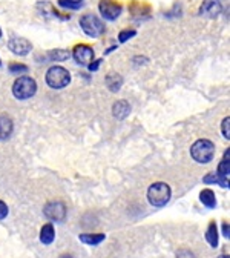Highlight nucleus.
<instances>
[{"instance_id":"f257e3e1","label":"nucleus","mask_w":230,"mask_h":258,"mask_svg":"<svg viewBox=\"0 0 230 258\" xmlns=\"http://www.w3.org/2000/svg\"><path fill=\"white\" fill-rule=\"evenodd\" d=\"M147 200L155 208L166 206L169 203V200H171V187H169V184L163 183V181H157V183L150 184L149 189H147Z\"/></svg>"},{"instance_id":"0eeeda50","label":"nucleus","mask_w":230,"mask_h":258,"mask_svg":"<svg viewBox=\"0 0 230 258\" xmlns=\"http://www.w3.org/2000/svg\"><path fill=\"white\" fill-rule=\"evenodd\" d=\"M100 14L106 20H117L121 14V7L114 2V0H100V5H98Z\"/></svg>"},{"instance_id":"7c9ffc66","label":"nucleus","mask_w":230,"mask_h":258,"mask_svg":"<svg viewBox=\"0 0 230 258\" xmlns=\"http://www.w3.org/2000/svg\"><path fill=\"white\" fill-rule=\"evenodd\" d=\"M0 64H2V61H0Z\"/></svg>"},{"instance_id":"412c9836","label":"nucleus","mask_w":230,"mask_h":258,"mask_svg":"<svg viewBox=\"0 0 230 258\" xmlns=\"http://www.w3.org/2000/svg\"><path fill=\"white\" fill-rule=\"evenodd\" d=\"M135 34L137 32L134 31V29H124V31H121L120 34H118V40H120V43H124V42H127L129 39H132V37H135Z\"/></svg>"},{"instance_id":"4be33fe9","label":"nucleus","mask_w":230,"mask_h":258,"mask_svg":"<svg viewBox=\"0 0 230 258\" xmlns=\"http://www.w3.org/2000/svg\"><path fill=\"white\" fill-rule=\"evenodd\" d=\"M230 117H225L221 123V131H222V136L225 140H230Z\"/></svg>"},{"instance_id":"f03ea898","label":"nucleus","mask_w":230,"mask_h":258,"mask_svg":"<svg viewBox=\"0 0 230 258\" xmlns=\"http://www.w3.org/2000/svg\"><path fill=\"white\" fill-rule=\"evenodd\" d=\"M37 91V83L34 79H31L28 76L19 77L14 85H13V94L17 100H28Z\"/></svg>"},{"instance_id":"b1692460","label":"nucleus","mask_w":230,"mask_h":258,"mask_svg":"<svg viewBox=\"0 0 230 258\" xmlns=\"http://www.w3.org/2000/svg\"><path fill=\"white\" fill-rule=\"evenodd\" d=\"M177 258H196V256L193 255V252H190L187 249H181V250H178Z\"/></svg>"},{"instance_id":"a878e982","label":"nucleus","mask_w":230,"mask_h":258,"mask_svg":"<svg viewBox=\"0 0 230 258\" xmlns=\"http://www.w3.org/2000/svg\"><path fill=\"white\" fill-rule=\"evenodd\" d=\"M102 61H103V60H92V61L88 64V67H89V71H92V73L98 71V68H100Z\"/></svg>"},{"instance_id":"6e6552de","label":"nucleus","mask_w":230,"mask_h":258,"mask_svg":"<svg viewBox=\"0 0 230 258\" xmlns=\"http://www.w3.org/2000/svg\"><path fill=\"white\" fill-rule=\"evenodd\" d=\"M72 57H74V60H75L79 64H82V67H86V64H89V63L94 60L95 52H94V49H92L91 46H88V45H77V46L74 48V51H72Z\"/></svg>"},{"instance_id":"20e7f679","label":"nucleus","mask_w":230,"mask_h":258,"mask_svg":"<svg viewBox=\"0 0 230 258\" xmlns=\"http://www.w3.org/2000/svg\"><path fill=\"white\" fill-rule=\"evenodd\" d=\"M46 83L52 89H61L71 83V74L63 67H52L46 73Z\"/></svg>"},{"instance_id":"4468645a","label":"nucleus","mask_w":230,"mask_h":258,"mask_svg":"<svg viewBox=\"0 0 230 258\" xmlns=\"http://www.w3.org/2000/svg\"><path fill=\"white\" fill-rule=\"evenodd\" d=\"M105 83H106V88L112 92H117L120 91V88L123 86V77L117 73H111L106 76L105 79Z\"/></svg>"},{"instance_id":"dca6fc26","label":"nucleus","mask_w":230,"mask_h":258,"mask_svg":"<svg viewBox=\"0 0 230 258\" xmlns=\"http://www.w3.org/2000/svg\"><path fill=\"white\" fill-rule=\"evenodd\" d=\"M55 238V231H54V226L51 223L45 224L42 231H40V241L43 244H51Z\"/></svg>"},{"instance_id":"ddd939ff","label":"nucleus","mask_w":230,"mask_h":258,"mask_svg":"<svg viewBox=\"0 0 230 258\" xmlns=\"http://www.w3.org/2000/svg\"><path fill=\"white\" fill-rule=\"evenodd\" d=\"M112 114L118 120H124L130 114V105L126 100H118L112 106Z\"/></svg>"},{"instance_id":"5701e85b","label":"nucleus","mask_w":230,"mask_h":258,"mask_svg":"<svg viewBox=\"0 0 230 258\" xmlns=\"http://www.w3.org/2000/svg\"><path fill=\"white\" fill-rule=\"evenodd\" d=\"M10 71H11L13 74H20V73H26L28 68L25 67V64H11V67H10Z\"/></svg>"},{"instance_id":"bb28decb","label":"nucleus","mask_w":230,"mask_h":258,"mask_svg":"<svg viewBox=\"0 0 230 258\" xmlns=\"http://www.w3.org/2000/svg\"><path fill=\"white\" fill-rule=\"evenodd\" d=\"M222 235L225 238H230V228H228V223H222Z\"/></svg>"},{"instance_id":"c85d7f7f","label":"nucleus","mask_w":230,"mask_h":258,"mask_svg":"<svg viewBox=\"0 0 230 258\" xmlns=\"http://www.w3.org/2000/svg\"><path fill=\"white\" fill-rule=\"evenodd\" d=\"M219 258H230V256H228V255H221Z\"/></svg>"},{"instance_id":"9b49d317","label":"nucleus","mask_w":230,"mask_h":258,"mask_svg":"<svg viewBox=\"0 0 230 258\" xmlns=\"http://www.w3.org/2000/svg\"><path fill=\"white\" fill-rule=\"evenodd\" d=\"M228 155H230V149H227V152L224 154V158L221 160V163L218 165V171H216V177L221 180L222 187H227V189H228V174H230Z\"/></svg>"},{"instance_id":"7ed1b4c3","label":"nucleus","mask_w":230,"mask_h":258,"mask_svg":"<svg viewBox=\"0 0 230 258\" xmlns=\"http://www.w3.org/2000/svg\"><path fill=\"white\" fill-rule=\"evenodd\" d=\"M192 158L198 163L204 165L215 157V145L210 140H198L195 142L190 148Z\"/></svg>"},{"instance_id":"393cba45","label":"nucleus","mask_w":230,"mask_h":258,"mask_svg":"<svg viewBox=\"0 0 230 258\" xmlns=\"http://www.w3.org/2000/svg\"><path fill=\"white\" fill-rule=\"evenodd\" d=\"M8 206H7V203L5 202H2L0 200V220H4V218H7V215H8Z\"/></svg>"},{"instance_id":"c756f323","label":"nucleus","mask_w":230,"mask_h":258,"mask_svg":"<svg viewBox=\"0 0 230 258\" xmlns=\"http://www.w3.org/2000/svg\"><path fill=\"white\" fill-rule=\"evenodd\" d=\"M0 37H2V31H0Z\"/></svg>"},{"instance_id":"cd10ccee","label":"nucleus","mask_w":230,"mask_h":258,"mask_svg":"<svg viewBox=\"0 0 230 258\" xmlns=\"http://www.w3.org/2000/svg\"><path fill=\"white\" fill-rule=\"evenodd\" d=\"M60 258H72V256H71V255H61Z\"/></svg>"},{"instance_id":"39448f33","label":"nucleus","mask_w":230,"mask_h":258,"mask_svg":"<svg viewBox=\"0 0 230 258\" xmlns=\"http://www.w3.org/2000/svg\"><path fill=\"white\" fill-rule=\"evenodd\" d=\"M80 28L86 36L97 39L105 34V23L94 14H86L80 19Z\"/></svg>"},{"instance_id":"aec40b11","label":"nucleus","mask_w":230,"mask_h":258,"mask_svg":"<svg viewBox=\"0 0 230 258\" xmlns=\"http://www.w3.org/2000/svg\"><path fill=\"white\" fill-rule=\"evenodd\" d=\"M58 5L69 10H79L83 5V0H58Z\"/></svg>"},{"instance_id":"423d86ee","label":"nucleus","mask_w":230,"mask_h":258,"mask_svg":"<svg viewBox=\"0 0 230 258\" xmlns=\"http://www.w3.org/2000/svg\"><path fill=\"white\" fill-rule=\"evenodd\" d=\"M45 212V217L51 221H55V223H60V221H64L66 218V206H64L61 202H51L45 206L43 209Z\"/></svg>"},{"instance_id":"9d476101","label":"nucleus","mask_w":230,"mask_h":258,"mask_svg":"<svg viewBox=\"0 0 230 258\" xmlns=\"http://www.w3.org/2000/svg\"><path fill=\"white\" fill-rule=\"evenodd\" d=\"M8 48L11 52H14L16 55H28L32 49V45L26 40V39H22V37H14L10 40L8 43Z\"/></svg>"},{"instance_id":"2eb2a0df","label":"nucleus","mask_w":230,"mask_h":258,"mask_svg":"<svg viewBox=\"0 0 230 258\" xmlns=\"http://www.w3.org/2000/svg\"><path fill=\"white\" fill-rule=\"evenodd\" d=\"M200 200H201V203H203L206 208H209V209H213V208L216 206V197H215V192H213L212 189H204V190H201V194H200Z\"/></svg>"},{"instance_id":"1a4fd4ad","label":"nucleus","mask_w":230,"mask_h":258,"mask_svg":"<svg viewBox=\"0 0 230 258\" xmlns=\"http://www.w3.org/2000/svg\"><path fill=\"white\" fill-rule=\"evenodd\" d=\"M222 7L219 0H204L203 5L200 7V14L209 19H215L221 14Z\"/></svg>"},{"instance_id":"f8f14e48","label":"nucleus","mask_w":230,"mask_h":258,"mask_svg":"<svg viewBox=\"0 0 230 258\" xmlns=\"http://www.w3.org/2000/svg\"><path fill=\"white\" fill-rule=\"evenodd\" d=\"M13 120L8 115H0V140H7L13 134Z\"/></svg>"},{"instance_id":"6ab92c4d","label":"nucleus","mask_w":230,"mask_h":258,"mask_svg":"<svg viewBox=\"0 0 230 258\" xmlns=\"http://www.w3.org/2000/svg\"><path fill=\"white\" fill-rule=\"evenodd\" d=\"M71 57L69 51L66 49H54V51H49L48 52V58L52 60V61H64Z\"/></svg>"},{"instance_id":"a211bd4d","label":"nucleus","mask_w":230,"mask_h":258,"mask_svg":"<svg viewBox=\"0 0 230 258\" xmlns=\"http://www.w3.org/2000/svg\"><path fill=\"white\" fill-rule=\"evenodd\" d=\"M206 240L212 247H218V229L213 221L209 224V228L206 231Z\"/></svg>"},{"instance_id":"f3484780","label":"nucleus","mask_w":230,"mask_h":258,"mask_svg":"<svg viewBox=\"0 0 230 258\" xmlns=\"http://www.w3.org/2000/svg\"><path fill=\"white\" fill-rule=\"evenodd\" d=\"M79 238H80V241L85 243V244L97 246V244H100L102 241H105L106 235H105V234H82Z\"/></svg>"}]
</instances>
